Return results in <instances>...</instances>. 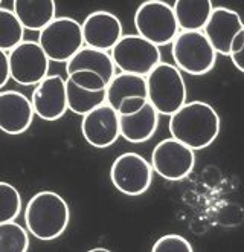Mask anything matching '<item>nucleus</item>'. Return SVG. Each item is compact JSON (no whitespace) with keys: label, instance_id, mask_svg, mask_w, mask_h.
I'll return each instance as SVG.
<instances>
[{"label":"nucleus","instance_id":"10","mask_svg":"<svg viewBox=\"0 0 244 252\" xmlns=\"http://www.w3.org/2000/svg\"><path fill=\"white\" fill-rule=\"evenodd\" d=\"M195 164V153L174 138L160 141L151 155V167L166 181H182L189 176Z\"/></svg>","mask_w":244,"mask_h":252},{"label":"nucleus","instance_id":"23","mask_svg":"<svg viewBox=\"0 0 244 252\" xmlns=\"http://www.w3.org/2000/svg\"><path fill=\"white\" fill-rule=\"evenodd\" d=\"M29 237L25 228L14 220L0 223V252H26Z\"/></svg>","mask_w":244,"mask_h":252},{"label":"nucleus","instance_id":"5","mask_svg":"<svg viewBox=\"0 0 244 252\" xmlns=\"http://www.w3.org/2000/svg\"><path fill=\"white\" fill-rule=\"evenodd\" d=\"M134 26L141 35L154 46H165L179 34L173 6L162 0L144 2L134 14Z\"/></svg>","mask_w":244,"mask_h":252},{"label":"nucleus","instance_id":"8","mask_svg":"<svg viewBox=\"0 0 244 252\" xmlns=\"http://www.w3.org/2000/svg\"><path fill=\"white\" fill-rule=\"evenodd\" d=\"M9 75L22 86H37L48 77L49 58L34 40H23L8 54Z\"/></svg>","mask_w":244,"mask_h":252},{"label":"nucleus","instance_id":"13","mask_svg":"<svg viewBox=\"0 0 244 252\" xmlns=\"http://www.w3.org/2000/svg\"><path fill=\"white\" fill-rule=\"evenodd\" d=\"M81 31L87 48L109 52L122 37V25L115 14L109 11H95L86 17Z\"/></svg>","mask_w":244,"mask_h":252},{"label":"nucleus","instance_id":"15","mask_svg":"<svg viewBox=\"0 0 244 252\" xmlns=\"http://www.w3.org/2000/svg\"><path fill=\"white\" fill-rule=\"evenodd\" d=\"M30 101L17 91L0 92V130L8 135H22L32 124Z\"/></svg>","mask_w":244,"mask_h":252},{"label":"nucleus","instance_id":"3","mask_svg":"<svg viewBox=\"0 0 244 252\" xmlns=\"http://www.w3.org/2000/svg\"><path fill=\"white\" fill-rule=\"evenodd\" d=\"M147 99L159 115H174L186 102V84L182 72L160 62L145 77Z\"/></svg>","mask_w":244,"mask_h":252},{"label":"nucleus","instance_id":"16","mask_svg":"<svg viewBox=\"0 0 244 252\" xmlns=\"http://www.w3.org/2000/svg\"><path fill=\"white\" fill-rule=\"evenodd\" d=\"M159 126V113L150 102L136 113L119 115V135L131 144H141L152 138Z\"/></svg>","mask_w":244,"mask_h":252},{"label":"nucleus","instance_id":"21","mask_svg":"<svg viewBox=\"0 0 244 252\" xmlns=\"http://www.w3.org/2000/svg\"><path fill=\"white\" fill-rule=\"evenodd\" d=\"M66 96L67 109L83 116L105 102V91H87L73 84L70 80H66Z\"/></svg>","mask_w":244,"mask_h":252},{"label":"nucleus","instance_id":"20","mask_svg":"<svg viewBox=\"0 0 244 252\" xmlns=\"http://www.w3.org/2000/svg\"><path fill=\"white\" fill-rule=\"evenodd\" d=\"M141 96L147 98V81L145 77L133 75V73L121 72L115 75L105 89V102L115 110L121 106V102L125 98Z\"/></svg>","mask_w":244,"mask_h":252},{"label":"nucleus","instance_id":"24","mask_svg":"<svg viewBox=\"0 0 244 252\" xmlns=\"http://www.w3.org/2000/svg\"><path fill=\"white\" fill-rule=\"evenodd\" d=\"M22 211V197L14 185L0 182V223L19 217Z\"/></svg>","mask_w":244,"mask_h":252},{"label":"nucleus","instance_id":"25","mask_svg":"<svg viewBox=\"0 0 244 252\" xmlns=\"http://www.w3.org/2000/svg\"><path fill=\"white\" fill-rule=\"evenodd\" d=\"M152 252H192V245L179 234H166L154 243Z\"/></svg>","mask_w":244,"mask_h":252},{"label":"nucleus","instance_id":"12","mask_svg":"<svg viewBox=\"0 0 244 252\" xmlns=\"http://www.w3.org/2000/svg\"><path fill=\"white\" fill-rule=\"evenodd\" d=\"M84 139L96 148H107L119 139V115L107 102L84 115L81 123Z\"/></svg>","mask_w":244,"mask_h":252},{"label":"nucleus","instance_id":"19","mask_svg":"<svg viewBox=\"0 0 244 252\" xmlns=\"http://www.w3.org/2000/svg\"><path fill=\"white\" fill-rule=\"evenodd\" d=\"M212 9L211 0H177L173 5L177 28L182 31H203Z\"/></svg>","mask_w":244,"mask_h":252},{"label":"nucleus","instance_id":"22","mask_svg":"<svg viewBox=\"0 0 244 252\" xmlns=\"http://www.w3.org/2000/svg\"><path fill=\"white\" fill-rule=\"evenodd\" d=\"M25 29L14 11L0 8V51H12L23 41Z\"/></svg>","mask_w":244,"mask_h":252},{"label":"nucleus","instance_id":"28","mask_svg":"<svg viewBox=\"0 0 244 252\" xmlns=\"http://www.w3.org/2000/svg\"><path fill=\"white\" fill-rule=\"evenodd\" d=\"M148 102L147 98H141V96H131V98H125L121 102V106L118 107V115H131L139 112L145 104Z\"/></svg>","mask_w":244,"mask_h":252},{"label":"nucleus","instance_id":"11","mask_svg":"<svg viewBox=\"0 0 244 252\" xmlns=\"http://www.w3.org/2000/svg\"><path fill=\"white\" fill-rule=\"evenodd\" d=\"M30 104L34 115L44 121H57L67 110L66 80L60 75H48L34 89Z\"/></svg>","mask_w":244,"mask_h":252},{"label":"nucleus","instance_id":"9","mask_svg":"<svg viewBox=\"0 0 244 252\" xmlns=\"http://www.w3.org/2000/svg\"><path fill=\"white\" fill-rule=\"evenodd\" d=\"M110 179L122 194L141 196L152 182V167L144 156L128 152L115 159Z\"/></svg>","mask_w":244,"mask_h":252},{"label":"nucleus","instance_id":"18","mask_svg":"<svg viewBox=\"0 0 244 252\" xmlns=\"http://www.w3.org/2000/svg\"><path fill=\"white\" fill-rule=\"evenodd\" d=\"M75 70L96 72L98 75L107 83V86H109V83L115 77V64H113L110 54L93 49V48H87V46H83L66 63L67 75Z\"/></svg>","mask_w":244,"mask_h":252},{"label":"nucleus","instance_id":"4","mask_svg":"<svg viewBox=\"0 0 244 252\" xmlns=\"http://www.w3.org/2000/svg\"><path fill=\"white\" fill-rule=\"evenodd\" d=\"M176 67L189 75H205L215 66L217 54L202 31H180L173 40Z\"/></svg>","mask_w":244,"mask_h":252},{"label":"nucleus","instance_id":"17","mask_svg":"<svg viewBox=\"0 0 244 252\" xmlns=\"http://www.w3.org/2000/svg\"><path fill=\"white\" fill-rule=\"evenodd\" d=\"M12 9L23 29L43 31L55 19L54 0H14Z\"/></svg>","mask_w":244,"mask_h":252},{"label":"nucleus","instance_id":"6","mask_svg":"<svg viewBox=\"0 0 244 252\" xmlns=\"http://www.w3.org/2000/svg\"><path fill=\"white\" fill-rule=\"evenodd\" d=\"M38 44L49 62L67 63L84 46L81 25L70 17H55L40 31Z\"/></svg>","mask_w":244,"mask_h":252},{"label":"nucleus","instance_id":"7","mask_svg":"<svg viewBox=\"0 0 244 252\" xmlns=\"http://www.w3.org/2000/svg\"><path fill=\"white\" fill-rule=\"evenodd\" d=\"M115 67L124 73L147 77L160 63V49L141 35H122L110 51Z\"/></svg>","mask_w":244,"mask_h":252},{"label":"nucleus","instance_id":"26","mask_svg":"<svg viewBox=\"0 0 244 252\" xmlns=\"http://www.w3.org/2000/svg\"><path fill=\"white\" fill-rule=\"evenodd\" d=\"M67 80H70L78 87L87 89V91H105L107 89V83L96 72H92V70H75L69 73Z\"/></svg>","mask_w":244,"mask_h":252},{"label":"nucleus","instance_id":"2","mask_svg":"<svg viewBox=\"0 0 244 252\" xmlns=\"http://www.w3.org/2000/svg\"><path fill=\"white\" fill-rule=\"evenodd\" d=\"M69 220L67 202L54 191H40L26 205V228L38 240L51 242L58 239L66 231Z\"/></svg>","mask_w":244,"mask_h":252},{"label":"nucleus","instance_id":"27","mask_svg":"<svg viewBox=\"0 0 244 252\" xmlns=\"http://www.w3.org/2000/svg\"><path fill=\"white\" fill-rule=\"evenodd\" d=\"M229 55L232 58V63L235 64V67L240 72H244V64H243V55H244V29L234 37L232 43H231V51H229Z\"/></svg>","mask_w":244,"mask_h":252},{"label":"nucleus","instance_id":"1","mask_svg":"<svg viewBox=\"0 0 244 252\" xmlns=\"http://www.w3.org/2000/svg\"><path fill=\"white\" fill-rule=\"evenodd\" d=\"M220 116L205 101L185 102L170 118L171 136L191 150H202L217 139L220 133Z\"/></svg>","mask_w":244,"mask_h":252},{"label":"nucleus","instance_id":"14","mask_svg":"<svg viewBox=\"0 0 244 252\" xmlns=\"http://www.w3.org/2000/svg\"><path fill=\"white\" fill-rule=\"evenodd\" d=\"M244 29L240 14L227 8H214L203 28L211 46L220 55H229L234 37Z\"/></svg>","mask_w":244,"mask_h":252},{"label":"nucleus","instance_id":"30","mask_svg":"<svg viewBox=\"0 0 244 252\" xmlns=\"http://www.w3.org/2000/svg\"><path fill=\"white\" fill-rule=\"evenodd\" d=\"M90 252H109V249H105V248H95V249H90Z\"/></svg>","mask_w":244,"mask_h":252},{"label":"nucleus","instance_id":"29","mask_svg":"<svg viewBox=\"0 0 244 252\" xmlns=\"http://www.w3.org/2000/svg\"><path fill=\"white\" fill-rule=\"evenodd\" d=\"M9 78H11V75H9L8 54L5 51H0V89L8 83Z\"/></svg>","mask_w":244,"mask_h":252}]
</instances>
